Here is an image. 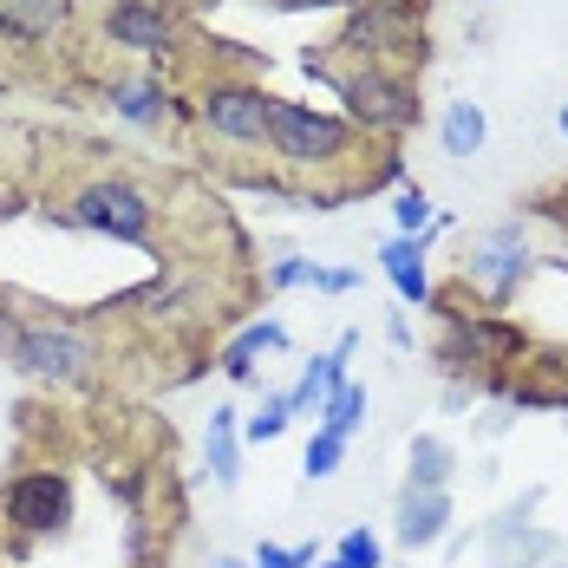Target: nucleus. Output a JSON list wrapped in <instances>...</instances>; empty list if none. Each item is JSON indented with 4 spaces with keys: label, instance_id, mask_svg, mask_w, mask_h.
<instances>
[{
    "label": "nucleus",
    "instance_id": "obj_1",
    "mask_svg": "<svg viewBox=\"0 0 568 568\" xmlns=\"http://www.w3.org/2000/svg\"><path fill=\"white\" fill-rule=\"evenodd\" d=\"M262 144H268V158H282L294 171H334L353 151V124L334 112H314V105H294V99H275Z\"/></svg>",
    "mask_w": 568,
    "mask_h": 568
},
{
    "label": "nucleus",
    "instance_id": "obj_2",
    "mask_svg": "<svg viewBox=\"0 0 568 568\" xmlns=\"http://www.w3.org/2000/svg\"><path fill=\"white\" fill-rule=\"evenodd\" d=\"M334 92L346 99V118L366 124V131L398 138V131L418 124V85H412L405 72H393V65H359V72L334 79Z\"/></svg>",
    "mask_w": 568,
    "mask_h": 568
},
{
    "label": "nucleus",
    "instance_id": "obj_3",
    "mask_svg": "<svg viewBox=\"0 0 568 568\" xmlns=\"http://www.w3.org/2000/svg\"><path fill=\"white\" fill-rule=\"evenodd\" d=\"M72 223L105 235V242H144L151 223H158V203L138 183H124V176H92L72 196Z\"/></svg>",
    "mask_w": 568,
    "mask_h": 568
},
{
    "label": "nucleus",
    "instance_id": "obj_4",
    "mask_svg": "<svg viewBox=\"0 0 568 568\" xmlns=\"http://www.w3.org/2000/svg\"><path fill=\"white\" fill-rule=\"evenodd\" d=\"M268 105H275V92H262L255 79H210L196 92L203 131L223 138V144H262L268 138Z\"/></svg>",
    "mask_w": 568,
    "mask_h": 568
},
{
    "label": "nucleus",
    "instance_id": "obj_5",
    "mask_svg": "<svg viewBox=\"0 0 568 568\" xmlns=\"http://www.w3.org/2000/svg\"><path fill=\"white\" fill-rule=\"evenodd\" d=\"M92 341L65 321H40V327H20V346H13V366L40 386H79L92 373Z\"/></svg>",
    "mask_w": 568,
    "mask_h": 568
},
{
    "label": "nucleus",
    "instance_id": "obj_6",
    "mask_svg": "<svg viewBox=\"0 0 568 568\" xmlns=\"http://www.w3.org/2000/svg\"><path fill=\"white\" fill-rule=\"evenodd\" d=\"M0 516H7V529H20V536H59V529L72 523V484H65L59 470H27V477L7 484Z\"/></svg>",
    "mask_w": 568,
    "mask_h": 568
},
{
    "label": "nucleus",
    "instance_id": "obj_7",
    "mask_svg": "<svg viewBox=\"0 0 568 568\" xmlns=\"http://www.w3.org/2000/svg\"><path fill=\"white\" fill-rule=\"evenodd\" d=\"M105 40L138 59H158L176 47V20L164 0H112L105 7Z\"/></svg>",
    "mask_w": 568,
    "mask_h": 568
},
{
    "label": "nucleus",
    "instance_id": "obj_8",
    "mask_svg": "<svg viewBox=\"0 0 568 568\" xmlns=\"http://www.w3.org/2000/svg\"><path fill=\"white\" fill-rule=\"evenodd\" d=\"M470 282L484 287L490 301H510L523 275H529V242H523V229H490V235H477L470 242Z\"/></svg>",
    "mask_w": 568,
    "mask_h": 568
},
{
    "label": "nucleus",
    "instance_id": "obj_9",
    "mask_svg": "<svg viewBox=\"0 0 568 568\" xmlns=\"http://www.w3.org/2000/svg\"><path fill=\"white\" fill-rule=\"evenodd\" d=\"M346 13H353V20H346L341 47L359 53L366 65H386L393 47H412V20H405L398 0H359V7H346Z\"/></svg>",
    "mask_w": 568,
    "mask_h": 568
},
{
    "label": "nucleus",
    "instance_id": "obj_10",
    "mask_svg": "<svg viewBox=\"0 0 568 568\" xmlns=\"http://www.w3.org/2000/svg\"><path fill=\"white\" fill-rule=\"evenodd\" d=\"M353 346H359V334H341V341H334V353H314V359H307V373L294 379V393H282L294 418H301V412H321V398H327V393L346 379V359H353Z\"/></svg>",
    "mask_w": 568,
    "mask_h": 568
},
{
    "label": "nucleus",
    "instance_id": "obj_11",
    "mask_svg": "<svg viewBox=\"0 0 568 568\" xmlns=\"http://www.w3.org/2000/svg\"><path fill=\"white\" fill-rule=\"evenodd\" d=\"M203 464H210V484H216V490H235V484H242V418H235V405H210Z\"/></svg>",
    "mask_w": 568,
    "mask_h": 568
},
{
    "label": "nucleus",
    "instance_id": "obj_12",
    "mask_svg": "<svg viewBox=\"0 0 568 568\" xmlns=\"http://www.w3.org/2000/svg\"><path fill=\"white\" fill-rule=\"evenodd\" d=\"M65 13H72V0H0V40L40 47L65 27Z\"/></svg>",
    "mask_w": 568,
    "mask_h": 568
},
{
    "label": "nucleus",
    "instance_id": "obj_13",
    "mask_svg": "<svg viewBox=\"0 0 568 568\" xmlns=\"http://www.w3.org/2000/svg\"><path fill=\"white\" fill-rule=\"evenodd\" d=\"M379 268H386V282L398 287V301H412V307H425V301H432V275H425V235H393V242L379 248Z\"/></svg>",
    "mask_w": 568,
    "mask_h": 568
},
{
    "label": "nucleus",
    "instance_id": "obj_14",
    "mask_svg": "<svg viewBox=\"0 0 568 568\" xmlns=\"http://www.w3.org/2000/svg\"><path fill=\"white\" fill-rule=\"evenodd\" d=\"M112 112L124 118V124H138V131H158V124H171V92H164V79H118L112 92Z\"/></svg>",
    "mask_w": 568,
    "mask_h": 568
},
{
    "label": "nucleus",
    "instance_id": "obj_15",
    "mask_svg": "<svg viewBox=\"0 0 568 568\" xmlns=\"http://www.w3.org/2000/svg\"><path fill=\"white\" fill-rule=\"evenodd\" d=\"M445 523H452L445 490H405V504H398V542L405 549H432L445 536Z\"/></svg>",
    "mask_w": 568,
    "mask_h": 568
},
{
    "label": "nucleus",
    "instance_id": "obj_16",
    "mask_svg": "<svg viewBox=\"0 0 568 568\" xmlns=\"http://www.w3.org/2000/svg\"><path fill=\"white\" fill-rule=\"evenodd\" d=\"M484 144H490V118H484V105H477V99H452L445 118H438V151L464 164V158H477Z\"/></svg>",
    "mask_w": 568,
    "mask_h": 568
},
{
    "label": "nucleus",
    "instance_id": "obj_17",
    "mask_svg": "<svg viewBox=\"0 0 568 568\" xmlns=\"http://www.w3.org/2000/svg\"><path fill=\"white\" fill-rule=\"evenodd\" d=\"M282 346H287L282 321H248V327L223 346V373L229 379H255V359H262V353H282Z\"/></svg>",
    "mask_w": 568,
    "mask_h": 568
},
{
    "label": "nucleus",
    "instance_id": "obj_18",
    "mask_svg": "<svg viewBox=\"0 0 568 568\" xmlns=\"http://www.w3.org/2000/svg\"><path fill=\"white\" fill-rule=\"evenodd\" d=\"M359 425H366V386L341 379L334 393L321 398V432H341V438H353Z\"/></svg>",
    "mask_w": 568,
    "mask_h": 568
},
{
    "label": "nucleus",
    "instance_id": "obj_19",
    "mask_svg": "<svg viewBox=\"0 0 568 568\" xmlns=\"http://www.w3.org/2000/svg\"><path fill=\"white\" fill-rule=\"evenodd\" d=\"M445 477H452V445L412 438V490H445Z\"/></svg>",
    "mask_w": 568,
    "mask_h": 568
},
{
    "label": "nucleus",
    "instance_id": "obj_20",
    "mask_svg": "<svg viewBox=\"0 0 568 568\" xmlns=\"http://www.w3.org/2000/svg\"><path fill=\"white\" fill-rule=\"evenodd\" d=\"M341 464H346V438H341V432H314V438H307V452H301L307 484H327Z\"/></svg>",
    "mask_w": 568,
    "mask_h": 568
},
{
    "label": "nucleus",
    "instance_id": "obj_21",
    "mask_svg": "<svg viewBox=\"0 0 568 568\" xmlns=\"http://www.w3.org/2000/svg\"><path fill=\"white\" fill-rule=\"evenodd\" d=\"M287 425H294V412H287V398H268V405H262V412H255V418L242 425V438H248V445H275V438L287 432Z\"/></svg>",
    "mask_w": 568,
    "mask_h": 568
},
{
    "label": "nucleus",
    "instance_id": "obj_22",
    "mask_svg": "<svg viewBox=\"0 0 568 568\" xmlns=\"http://www.w3.org/2000/svg\"><path fill=\"white\" fill-rule=\"evenodd\" d=\"M393 216H398V235H425V229H432V196H425L418 183H412V190H398Z\"/></svg>",
    "mask_w": 568,
    "mask_h": 568
},
{
    "label": "nucleus",
    "instance_id": "obj_23",
    "mask_svg": "<svg viewBox=\"0 0 568 568\" xmlns=\"http://www.w3.org/2000/svg\"><path fill=\"white\" fill-rule=\"evenodd\" d=\"M334 562L341 568H379V536L373 529H346L334 542Z\"/></svg>",
    "mask_w": 568,
    "mask_h": 568
},
{
    "label": "nucleus",
    "instance_id": "obj_24",
    "mask_svg": "<svg viewBox=\"0 0 568 568\" xmlns=\"http://www.w3.org/2000/svg\"><path fill=\"white\" fill-rule=\"evenodd\" d=\"M248 568H314V542H301V549H275V542H262Z\"/></svg>",
    "mask_w": 568,
    "mask_h": 568
},
{
    "label": "nucleus",
    "instance_id": "obj_25",
    "mask_svg": "<svg viewBox=\"0 0 568 568\" xmlns=\"http://www.w3.org/2000/svg\"><path fill=\"white\" fill-rule=\"evenodd\" d=\"M268 282H275V287H307V282H314V262H301V255H282V262L268 268Z\"/></svg>",
    "mask_w": 568,
    "mask_h": 568
},
{
    "label": "nucleus",
    "instance_id": "obj_26",
    "mask_svg": "<svg viewBox=\"0 0 568 568\" xmlns=\"http://www.w3.org/2000/svg\"><path fill=\"white\" fill-rule=\"evenodd\" d=\"M353 282H359L353 268H321V262H314V282H307V287H321V294H346Z\"/></svg>",
    "mask_w": 568,
    "mask_h": 568
},
{
    "label": "nucleus",
    "instance_id": "obj_27",
    "mask_svg": "<svg viewBox=\"0 0 568 568\" xmlns=\"http://www.w3.org/2000/svg\"><path fill=\"white\" fill-rule=\"evenodd\" d=\"M13 346H20V321H13V307L0 301V353L13 359Z\"/></svg>",
    "mask_w": 568,
    "mask_h": 568
},
{
    "label": "nucleus",
    "instance_id": "obj_28",
    "mask_svg": "<svg viewBox=\"0 0 568 568\" xmlns=\"http://www.w3.org/2000/svg\"><path fill=\"white\" fill-rule=\"evenodd\" d=\"M287 7H359V0H287Z\"/></svg>",
    "mask_w": 568,
    "mask_h": 568
},
{
    "label": "nucleus",
    "instance_id": "obj_29",
    "mask_svg": "<svg viewBox=\"0 0 568 568\" xmlns=\"http://www.w3.org/2000/svg\"><path fill=\"white\" fill-rule=\"evenodd\" d=\"M210 568H248V562H242V556H216Z\"/></svg>",
    "mask_w": 568,
    "mask_h": 568
},
{
    "label": "nucleus",
    "instance_id": "obj_30",
    "mask_svg": "<svg viewBox=\"0 0 568 568\" xmlns=\"http://www.w3.org/2000/svg\"><path fill=\"white\" fill-rule=\"evenodd\" d=\"M556 124H562V138H568V99H562V112H556Z\"/></svg>",
    "mask_w": 568,
    "mask_h": 568
},
{
    "label": "nucleus",
    "instance_id": "obj_31",
    "mask_svg": "<svg viewBox=\"0 0 568 568\" xmlns=\"http://www.w3.org/2000/svg\"><path fill=\"white\" fill-rule=\"evenodd\" d=\"M0 216H7V196H0Z\"/></svg>",
    "mask_w": 568,
    "mask_h": 568
},
{
    "label": "nucleus",
    "instance_id": "obj_32",
    "mask_svg": "<svg viewBox=\"0 0 568 568\" xmlns=\"http://www.w3.org/2000/svg\"><path fill=\"white\" fill-rule=\"evenodd\" d=\"M321 568H341V562H321Z\"/></svg>",
    "mask_w": 568,
    "mask_h": 568
},
{
    "label": "nucleus",
    "instance_id": "obj_33",
    "mask_svg": "<svg viewBox=\"0 0 568 568\" xmlns=\"http://www.w3.org/2000/svg\"><path fill=\"white\" fill-rule=\"evenodd\" d=\"M490 7H497V0H490Z\"/></svg>",
    "mask_w": 568,
    "mask_h": 568
}]
</instances>
